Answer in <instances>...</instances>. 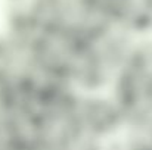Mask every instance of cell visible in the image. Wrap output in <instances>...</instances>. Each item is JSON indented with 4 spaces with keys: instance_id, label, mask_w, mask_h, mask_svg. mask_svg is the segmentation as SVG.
Masks as SVG:
<instances>
[{
    "instance_id": "obj_3",
    "label": "cell",
    "mask_w": 152,
    "mask_h": 150,
    "mask_svg": "<svg viewBox=\"0 0 152 150\" xmlns=\"http://www.w3.org/2000/svg\"><path fill=\"white\" fill-rule=\"evenodd\" d=\"M83 41L58 28L45 27L31 37L33 59L39 74L48 80L71 86Z\"/></svg>"
},
{
    "instance_id": "obj_1",
    "label": "cell",
    "mask_w": 152,
    "mask_h": 150,
    "mask_svg": "<svg viewBox=\"0 0 152 150\" xmlns=\"http://www.w3.org/2000/svg\"><path fill=\"white\" fill-rule=\"evenodd\" d=\"M136 38L124 30L106 27L84 40L71 81L72 88L78 93L108 91L124 68Z\"/></svg>"
},
{
    "instance_id": "obj_5",
    "label": "cell",
    "mask_w": 152,
    "mask_h": 150,
    "mask_svg": "<svg viewBox=\"0 0 152 150\" xmlns=\"http://www.w3.org/2000/svg\"><path fill=\"white\" fill-rule=\"evenodd\" d=\"M45 27L87 40L111 25L106 24L93 0H53Z\"/></svg>"
},
{
    "instance_id": "obj_2",
    "label": "cell",
    "mask_w": 152,
    "mask_h": 150,
    "mask_svg": "<svg viewBox=\"0 0 152 150\" xmlns=\"http://www.w3.org/2000/svg\"><path fill=\"white\" fill-rule=\"evenodd\" d=\"M108 91L126 119L152 100V34L136 38L124 68Z\"/></svg>"
},
{
    "instance_id": "obj_4",
    "label": "cell",
    "mask_w": 152,
    "mask_h": 150,
    "mask_svg": "<svg viewBox=\"0 0 152 150\" xmlns=\"http://www.w3.org/2000/svg\"><path fill=\"white\" fill-rule=\"evenodd\" d=\"M77 122L83 136L106 144L123 136L126 115L109 91H86L77 96Z\"/></svg>"
},
{
    "instance_id": "obj_6",
    "label": "cell",
    "mask_w": 152,
    "mask_h": 150,
    "mask_svg": "<svg viewBox=\"0 0 152 150\" xmlns=\"http://www.w3.org/2000/svg\"><path fill=\"white\" fill-rule=\"evenodd\" d=\"M108 25L136 37L152 34V10L148 0H93Z\"/></svg>"
},
{
    "instance_id": "obj_9",
    "label": "cell",
    "mask_w": 152,
    "mask_h": 150,
    "mask_svg": "<svg viewBox=\"0 0 152 150\" xmlns=\"http://www.w3.org/2000/svg\"><path fill=\"white\" fill-rule=\"evenodd\" d=\"M103 150H133V149L121 137H118V138H115V140L103 144Z\"/></svg>"
},
{
    "instance_id": "obj_10",
    "label": "cell",
    "mask_w": 152,
    "mask_h": 150,
    "mask_svg": "<svg viewBox=\"0 0 152 150\" xmlns=\"http://www.w3.org/2000/svg\"><path fill=\"white\" fill-rule=\"evenodd\" d=\"M148 4H149V7H151V10H152V0H148Z\"/></svg>"
},
{
    "instance_id": "obj_8",
    "label": "cell",
    "mask_w": 152,
    "mask_h": 150,
    "mask_svg": "<svg viewBox=\"0 0 152 150\" xmlns=\"http://www.w3.org/2000/svg\"><path fill=\"white\" fill-rule=\"evenodd\" d=\"M121 138L133 150H152V100L126 119Z\"/></svg>"
},
{
    "instance_id": "obj_7",
    "label": "cell",
    "mask_w": 152,
    "mask_h": 150,
    "mask_svg": "<svg viewBox=\"0 0 152 150\" xmlns=\"http://www.w3.org/2000/svg\"><path fill=\"white\" fill-rule=\"evenodd\" d=\"M53 0H6V30L33 37L45 28Z\"/></svg>"
}]
</instances>
